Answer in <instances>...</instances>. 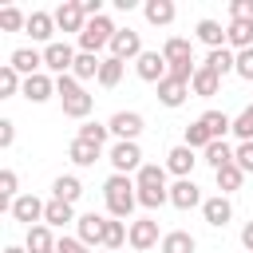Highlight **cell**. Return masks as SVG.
Wrapping results in <instances>:
<instances>
[{
	"label": "cell",
	"mask_w": 253,
	"mask_h": 253,
	"mask_svg": "<svg viewBox=\"0 0 253 253\" xmlns=\"http://www.w3.org/2000/svg\"><path fill=\"white\" fill-rule=\"evenodd\" d=\"M103 198H107V213L119 217V221H126L134 213V206H138V186L126 174H111L103 182Z\"/></svg>",
	"instance_id": "1"
},
{
	"label": "cell",
	"mask_w": 253,
	"mask_h": 253,
	"mask_svg": "<svg viewBox=\"0 0 253 253\" xmlns=\"http://www.w3.org/2000/svg\"><path fill=\"white\" fill-rule=\"evenodd\" d=\"M55 95H59L63 115H67V119H87V115H91V107H95V99L79 87V79H75V75H55Z\"/></svg>",
	"instance_id": "2"
},
{
	"label": "cell",
	"mask_w": 253,
	"mask_h": 253,
	"mask_svg": "<svg viewBox=\"0 0 253 253\" xmlns=\"http://www.w3.org/2000/svg\"><path fill=\"white\" fill-rule=\"evenodd\" d=\"M115 32H119V28H115L107 16H95V20H87V28L75 36V40H79V51H91V55H99L103 47H111Z\"/></svg>",
	"instance_id": "3"
},
{
	"label": "cell",
	"mask_w": 253,
	"mask_h": 253,
	"mask_svg": "<svg viewBox=\"0 0 253 253\" xmlns=\"http://www.w3.org/2000/svg\"><path fill=\"white\" fill-rule=\"evenodd\" d=\"M75 55H79V51H75L67 40H55V43H47V47H43V67H47V71H55V75H71Z\"/></svg>",
	"instance_id": "4"
},
{
	"label": "cell",
	"mask_w": 253,
	"mask_h": 253,
	"mask_svg": "<svg viewBox=\"0 0 253 253\" xmlns=\"http://www.w3.org/2000/svg\"><path fill=\"white\" fill-rule=\"evenodd\" d=\"M107 158H111L115 174H126V178H130V170L138 174V170L146 166V162H142V150H138V142H115Z\"/></svg>",
	"instance_id": "5"
},
{
	"label": "cell",
	"mask_w": 253,
	"mask_h": 253,
	"mask_svg": "<svg viewBox=\"0 0 253 253\" xmlns=\"http://www.w3.org/2000/svg\"><path fill=\"white\" fill-rule=\"evenodd\" d=\"M134 71H138L142 83H154V87H158V83L170 75V63H166L162 51H142V55L134 59Z\"/></svg>",
	"instance_id": "6"
},
{
	"label": "cell",
	"mask_w": 253,
	"mask_h": 253,
	"mask_svg": "<svg viewBox=\"0 0 253 253\" xmlns=\"http://www.w3.org/2000/svg\"><path fill=\"white\" fill-rule=\"evenodd\" d=\"M107 126H111V134H115L119 142H134V138L142 134V115H138V111H115V115L107 119Z\"/></svg>",
	"instance_id": "7"
},
{
	"label": "cell",
	"mask_w": 253,
	"mask_h": 253,
	"mask_svg": "<svg viewBox=\"0 0 253 253\" xmlns=\"http://www.w3.org/2000/svg\"><path fill=\"white\" fill-rule=\"evenodd\" d=\"M75 229H79V241L87 245V249H103V237H107V217L103 213H83L79 221H75Z\"/></svg>",
	"instance_id": "8"
},
{
	"label": "cell",
	"mask_w": 253,
	"mask_h": 253,
	"mask_svg": "<svg viewBox=\"0 0 253 253\" xmlns=\"http://www.w3.org/2000/svg\"><path fill=\"white\" fill-rule=\"evenodd\" d=\"M43 210H47V202H40L36 194H20V198L12 202V210H8V213L32 229V225H40V221H43Z\"/></svg>",
	"instance_id": "9"
},
{
	"label": "cell",
	"mask_w": 253,
	"mask_h": 253,
	"mask_svg": "<svg viewBox=\"0 0 253 253\" xmlns=\"http://www.w3.org/2000/svg\"><path fill=\"white\" fill-rule=\"evenodd\" d=\"M154 245H162L158 221H154V217H138V221H130V249L146 253V249H154Z\"/></svg>",
	"instance_id": "10"
},
{
	"label": "cell",
	"mask_w": 253,
	"mask_h": 253,
	"mask_svg": "<svg viewBox=\"0 0 253 253\" xmlns=\"http://www.w3.org/2000/svg\"><path fill=\"white\" fill-rule=\"evenodd\" d=\"M51 16H55V28H59V32H75V36H79V32L87 28V16H83V4H79V0H63Z\"/></svg>",
	"instance_id": "11"
},
{
	"label": "cell",
	"mask_w": 253,
	"mask_h": 253,
	"mask_svg": "<svg viewBox=\"0 0 253 253\" xmlns=\"http://www.w3.org/2000/svg\"><path fill=\"white\" fill-rule=\"evenodd\" d=\"M111 55L123 59V63H126V59H138V55H142V36L130 32V28H119L115 40H111Z\"/></svg>",
	"instance_id": "12"
},
{
	"label": "cell",
	"mask_w": 253,
	"mask_h": 253,
	"mask_svg": "<svg viewBox=\"0 0 253 253\" xmlns=\"http://www.w3.org/2000/svg\"><path fill=\"white\" fill-rule=\"evenodd\" d=\"M206 198H202V190L194 186V178H178L174 186H170V206L174 210H194V206H202Z\"/></svg>",
	"instance_id": "13"
},
{
	"label": "cell",
	"mask_w": 253,
	"mask_h": 253,
	"mask_svg": "<svg viewBox=\"0 0 253 253\" xmlns=\"http://www.w3.org/2000/svg\"><path fill=\"white\" fill-rule=\"evenodd\" d=\"M202 217H206V225H213V229L229 225V217H233V206H229V198H225V194H213V198H206V202H202Z\"/></svg>",
	"instance_id": "14"
},
{
	"label": "cell",
	"mask_w": 253,
	"mask_h": 253,
	"mask_svg": "<svg viewBox=\"0 0 253 253\" xmlns=\"http://www.w3.org/2000/svg\"><path fill=\"white\" fill-rule=\"evenodd\" d=\"M20 95H24L28 103H47V99L55 95V79H51V75H43V71H40V75H28Z\"/></svg>",
	"instance_id": "15"
},
{
	"label": "cell",
	"mask_w": 253,
	"mask_h": 253,
	"mask_svg": "<svg viewBox=\"0 0 253 253\" xmlns=\"http://www.w3.org/2000/svg\"><path fill=\"white\" fill-rule=\"evenodd\" d=\"M24 32H28L36 43H43V47H47V43H55V40H51V32H55V16H51V12H32Z\"/></svg>",
	"instance_id": "16"
},
{
	"label": "cell",
	"mask_w": 253,
	"mask_h": 253,
	"mask_svg": "<svg viewBox=\"0 0 253 253\" xmlns=\"http://www.w3.org/2000/svg\"><path fill=\"white\" fill-rule=\"evenodd\" d=\"M8 63L28 79V75H40V67H43V51H36V47H16V51L8 55Z\"/></svg>",
	"instance_id": "17"
},
{
	"label": "cell",
	"mask_w": 253,
	"mask_h": 253,
	"mask_svg": "<svg viewBox=\"0 0 253 253\" xmlns=\"http://www.w3.org/2000/svg\"><path fill=\"white\" fill-rule=\"evenodd\" d=\"M186 95H190V83H182V79H174V75H166L162 83H158V103L162 107H182L186 103Z\"/></svg>",
	"instance_id": "18"
},
{
	"label": "cell",
	"mask_w": 253,
	"mask_h": 253,
	"mask_svg": "<svg viewBox=\"0 0 253 253\" xmlns=\"http://www.w3.org/2000/svg\"><path fill=\"white\" fill-rule=\"evenodd\" d=\"M142 16H146V24L166 28V24H174L178 8H174V0H146V4H142Z\"/></svg>",
	"instance_id": "19"
},
{
	"label": "cell",
	"mask_w": 253,
	"mask_h": 253,
	"mask_svg": "<svg viewBox=\"0 0 253 253\" xmlns=\"http://www.w3.org/2000/svg\"><path fill=\"white\" fill-rule=\"evenodd\" d=\"M190 91H194V95H202V99H210V95H217V91H221V75H217V71H210L206 63H198V71H194V79H190Z\"/></svg>",
	"instance_id": "20"
},
{
	"label": "cell",
	"mask_w": 253,
	"mask_h": 253,
	"mask_svg": "<svg viewBox=\"0 0 253 253\" xmlns=\"http://www.w3.org/2000/svg\"><path fill=\"white\" fill-rule=\"evenodd\" d=\"M55 245H59V241L51 237V225H43V221L32 225L28 237H24V249H28V253H55Z\"/></svg>",
	"instance_id": "21"
},
{
	"label": "cell",
	"mask_w": 253,
	"mask_h": 253,
	"mask_svg": "<svg viewBox=\"0 0 253 253\" xmlns=\"http://www.w3.org/2000/svg\"><path fill=\"white\" fill-rule=\"evenodd\" d=\"M194 150L182 142V146H170V154H166V170L170 174H178V178H190V170H194Z\"/></svg>",
	"instance_id": "22"
},
{
	"label": "cell",
	"mask_w": 253,
	"mask_h": 253,
	"mask_svg": "<svg viewBox=\"0 0 253 253\" xmlns=\"http://www.w3.org/2000/svg\"><path fill=\"white\" fill-rule=\"evenodd\" d=\"M166 174H170L166 166H158V162H146V166L134 174V186H138V190H170V186H166Z\"/></svg>",
	"instance_id": "23"
},
{
	"label": "cell",
	"mask_w": 253,
	"mask_h": 253,
	"mask_svg": "<svg viewBox=\"0 0 253 253\" xmlns=\"http://www.w3.org/2000/svg\"><path fill=\"white\" fill-rule=\"evenodd\" d=\"M51 194H55L59 202H67V206H75V202L83 198V182H79L75 174H59V178L51 182Z\"/></svg>",
	"instance_id": "24"
},
{
	"label": "cell",
	"mask_w": 253,
	"mask_h": 253,
	"mask_svg": "<svg viewBox=\"0 0 253 253\" xmlns=\"http://www.w3.org/2000/svg\"><path fill=\"white\" fill-rule=\"evenodd\" d=\"M162 55H166L170 67H174V63H190V59H194V43L182 40V36H170V40L162 43Z\"/></svg>",
	"instance_id": "25"
},
{
	"label": "cell",
	"mask_w": 253,
	"mask_h": 253,
	"mask_svg": "<svg viewBox=\"0 0 253 253\" xmlns=\"http://www.w3.org/2000/svg\"><path fill=\"white\" fill-rule=\"evenodd\" d=\"M198 40L210 47V51H217V47H225V28L217 24V20H198Z\"/></svg>",
	"instance_id": "26"
},
{
	"label": "cell",
	"mask_w": 253,
	"mask_h": 253,
	"mask_svg": "<svg viewBox=\"0 0 253 253\" xmlns=\"http://www.w3.org/2000/svg\"><path fill=\"white\" fill-rule=\"evenodd\" d=\"M213 182H217V190H221V194H233V190H241V182H245V170H241L237 162H229V166L213 170Z\"/></svg>",
	"instance_id": "27"
},
{
	"label": "cell",
	"mask_w": 253,
	"mask_h": 253,
	"mask_svg": "<svg viewBox=\"0 0 253 253\" xmlns=\"http://www.w3.org/2000/svg\"><path fill=\"white\" fill-rule=\"evenodd\" d=\"M225 43H229L233 51H245V47H253V24L229 20V28H225Z\"/></svg>",
	"instance_id": "28"
},
{
	"label": "cell",
	"mask_w": 253,
	"mask_h": 253,
	"mask_svg": "<svg viewBox=\"0 0 253 253\" xmlns=\"http://www.w3.org/2000/svg\"><path fill=\"white\" fill-rule=\"evenodd\" d=\"M206 67L217 71V75H229V71H237V51L233 47H217V51L206 55Z\"/></svg>",
	"instance_id": "29"
},
{
	"label": "cell",
	"mask_w": 253,
	"mask_h": 253,
	"mask_svg": "<svg viewBox=\"0 0 253 253\" xmlns=\"http://www.w3.org/2000/svg\"><path fill=\"white\" fill-rule=\"evenodd\" d=\"M198 123H202V126L210 130V138H225V134L233 130V119H229L225 111H206V115H202Z\"/></svg>",
	"instance_id": "30"
},
{
	"label": "cell",
	"mask_w": 253,
	"mask_h": 253,
	"mask_svg": "<svg viewBox=\"0 0 253 253\" xmlns=\"http://www.w3.org/2000/svg\"><path fill=\"white\" fill-rule=\"evenodd\" d=\"M202 158H206L213 170H221V166H229V162H233V146H229L225 138H213V142L202 150Z\"/></svg>",
	"instance_id": "31"
},
{
	"label": "cell",
	"mask_w": 253,
	"mask_h": 253,
	"mask_svg": "<svg viewBox=\"0 0 253 253\" xmlns=\"http://www.w3.org/2000/svg\"><path fill=\"white\" fill-rule=\"evenodd\" d=\"M67 221H79V217H75V206H67V202H59V198H51V202H47V210H43V225H67Z\"/></svg>",
	"instance_id": "32"
},
{
	"label": "cell",
	"mask_w": 253,
	"mask_h": 253,
	"mask_svg": "<svg viewBox=\"0 0 253 253\" xmlns=\"http://www.w3.org/2000/svg\"><path fill=\"white\" fill-rule=\"evenodd\" d=\"M123 241H130V225H126V221H119V217H107V237H103V249L119 253V249H123Z\"/></svg>",
	"instance_id": "33"
},
{
	"label": "cell",
	"mask_w": 253,
	"mask_h": 253,
	"mask_svg": "<svg viewBox=\"0 0 253 253\" xmlns=\"http://www.w3.org/2000/svg\"><path fill=\"white\" fill-rule=\"evenodd\" d=\"M198 249V241L186 233V229H170V233H162V253H194Z\"/></svg>",
	"instance_id": "34"
},
{
	"label": "cell",
	"mask_w": 253,
	"mask_h": 253,
	"mask_svg": "<svg viewBox=\"0 0 253 253\" xmlns=\"http://www.w3.org/2000/svg\"><path fill=\"white\" fill-rule=\"evenodd\" d=\"M99 67H103V59L99 55H91V51H79L75 55V67H71V75L83 83V79H99Z\"/></svg>",
	"instance_id": "35"
},
{
	"label": "cell",
	"mask_w": 253,
	"mask_h": 253,
	"mask_svg": "<svg viewBox=\"0 0 253 253\" xmlns=\"http://www.w3.org/2000/svg\"><path fill=\"white\" fill-rule=\"evenodd\" d=\"M67 158H71L75 166H95V162H99V146H91V142H83V138H71Z\"/></svg>",
	"instance_id": "36"
},
{
	"label": "cell",
	"mask_w": 253,
	"mask_h": 253,
	"mask_svg": "<svg viewBox=\"0 0 253 253\" xmlns=\"http://www.w3.org/2000/svg\"><path fill=\"white\" fill-rule=\"evenodd\" d=\"M16 91H24V75H20L12 63H4V67H0V99H12Z\"/></svg>",
	"instance_id": "37"
},
{
	"label": "cell",
	"mask_w": 253,
	"mask_h": 253,
	"mask_svg": "<svg viewBox=\"0 0 253 253\" xmlns=\"http://www.w3.org/2000/svg\"><path fill=\"white\" fill-rule=\"evenodd\" d=\"M123 59H115V55H107L103 59V67H99V87H119V79H123Z\"/></svg>",
	"instance_id": "38"
},
{
	"label": "cell",
	"mask_w": 253,
	"mask_h": 253,
	"mask_svg": "<svg viewBox=\"0 0 253 253\" xmlns=\"http://www.w3.org/2000/svg\"><path fill=\"white\" fill-rule=\"evenodd\" d=\"M107 134H111V126H107V123H83L75 138H83V142H91V146H99V150H103Z\"/></svg>",
	"instance_id": "39"
},
{
	"label": "cell",
	"mask_w": 253,
	"mask_h": 253,
	"mask_svg": "<svg viewBox=\"0 0 253 253\" xmlns=\"http://www.w3.org/2000/svg\"><path fill=\"white\" fill-rule=\"evenodd\" d=\"M16 186H20L16 170H0V206H4V210H12V202L20 198V194H16Z\"/></svg>",
	"instance_id": "40"
},
{
	"label": "cell",
	"mask_w": 253,
	"mask_h": 253,
	"mask_svg": "<svg viewBox=\"0 0 253 253\" xmlns=\"http://www.w3.org/2000/svg\"><path fill=\"white\" fill-rule=\"evenodd\" d=\"M233 134H237L241 142H253V103H249L241 115H233Z\"/></svg>",
	"instance_id": "41"
},
{
	"label": "cell",
	"mask_w": 253,
	"mask_h": 253,
	"mask_svg": "<svg viewBox=\"0 0 253 253\" xmlns=\"http://www.w3.org/2000/svg\"><path fill=\"white\" fill-rule=\"evenodd\" d=\"M210 142H213V138H210V130H206L202 123H190V126H186V146H190V150H206Z\"/></svg>",
	"instance_id": "42"
},
{
	"label": "cell",
	"mask_w": 253,
	"mask_h": 253,
	"mask_svg": "<svg viewBox=\"0 0 253 253\" xmlns=\"http://www.w3.org/2000/svg\"><path fill=\"white\" fill-rule=\"evenodd\" d=\"M20 28H28V16L20 8H4L0 12V32H20Z\"/></svg>",
	"instance_id": "43"
},
{
	"label": "cell",
	"mask_w": 253,
	"mask_h": 253,
	"mask_svg": "<svg viewBox=\"0 0 253 253\" xmlns=\"http://www.w3.org/2000/svg\"><path fill=\"white\" fill-rule=\"evenodd\" d=\"M166 202H170V190H138V206H146V210H158Z\"/></svg>",
	"instance_id": "44"
},
{
	"label": "cell",
	"mask_w": 253,
	"mask_h": 253,
	"mask_svg": "<svg viewBox=\"0 0 253 253\" xmlns=\"http://www.w3.org/2000/svg\"><path fill=\"white\" fill-rule=\"evenodd\" d=\"M229 20L253 24V0H233V4H229Z\"/></svg>",
	"instance_id": "45"
},
{
	"label": "cell",
	"mask_w": 253,
	"mask_h": 253,
	"mask_svg": "<svg viewBox=\"0 0 253 253\" xmlns=\"http://www.w3.org/2000/svg\"><path fill=\"white\" fill-rule=\"evenodd\" d=\"M233 162H237L245 174H253V142H237V150H233Z\"/></svg>",
	"instance_id": "46"
},
{
	"label": "cell",
	"mask_w": 253,
	"mask_h": 253,
	"mask_svg": "<svg viewBox=\"0 0 253 253\" xmlns=\"http://www.w3.org/2000/svg\"><path fill=\"white\" fill-rule=\"evenodd\" d=\"M237 75L253 83V47H245V51H237Z\"/></svg>",
	"instance_id": "47"
},
{
	"label": "cell",
	"mask_w": 253,
	"mask_h": 253,
	"mask_svg": "<svg viewBox=\"0 0 253 253\" xmlns=\"http://www.w3.org/2000/svg\"><path fill=\"white\" fill-rule=\"evenodd\" d=\"M12 142H16V123H12V119H0V146L8 150Z\"/></svg>",
	"instance_id": "48"
},
{
	"label": "cell",
	"mask_w": 253,
	"mask_h": 253,
	"mask_svg": "<svg viewBox=\"0 0 253 253\" xmlns=\"http://www.w3.org/2000/svg\"><path fill=\"white\" fill-rule=\"evenodd\" d=\"M55 253H87V245H83L79 237H59V245H55Z\"/></svg>",
	"instance_id": "49"
},
{
	"label": "cell",
	"mask_w": 253,
	"mask_h": 253,
	"mask_svg": "<svg viewBox=\"0 0 253 253\" xmlns=\"http://www.w3.org/2000/svg\"><path fill=\"white\" fill-rule=\"evenodd\" d=\"M241 245H245V253H253V221L241 225Z\"/></svg>",
	"instance_id": "50"
},
{
	"label": "cell",
	"mask_w": 253,
	"mask_h": 253,
	"mask_svg": "<svg viewBox=\"0 0 253 253\" xmlns=\"http://www.w3.org/2000/svg\"><path fill=\"white\" fill-rule=\"evenodd\" d=\"M4 253H28L24 245H4Z\"/></svg>",
	"instance_id": "51"
},
{
	"label": "cell",
	"mask_w": 253,
	"mask_h": 253,
	"mask_svg": "<svg viewBox=\"0 0 253 253\" xmlns=\"http://www.w3.org/2000/svg\"><path fill=\"white\" fill-rule=\"evenodd\" d=\"M99 253H111V249H99Z\"/></svg>",
	"instance_id": "52"
}]
</instances>
